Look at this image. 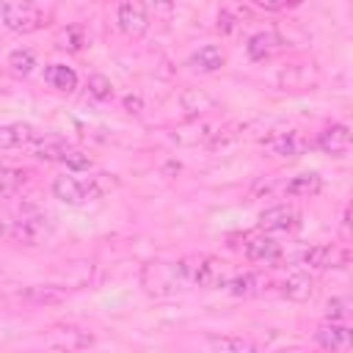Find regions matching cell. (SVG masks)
I'll list each match as a JSON object with an SVG mask.
<instances>
[{"instance_id": "cell-1", "label": "cell", "mask_w": 353, "mask_h": 353, "mask_svg": "<svg viewBox=\"0 0 353 353\" xmlns=\"http://www.w3.org/2000/svg\"><path fill=\"white\" fill-rule=\"evenodd\" d=\"M0 234L17 245L36 248L52 237V223L39 207L22 204L17 210H0Z\"/></svg>"}, {"instance_id": "cell-2", "label": "cell", "mask_w": 353, "mask_h": 353, "mask_svg": "<svg viewBox=\"0 0 353 353\" xmlns=\"http://www.w3.org/2000/svg\"><path fill=\"white\" fill-rule=\"evenodd\" d=\"M116 188H119V176L116 174H83V171H74V174L55 176L50 190L61 204L80 207V204H88V201H97V199L108 196Z\"/></svg>"}, {"instance_id": "cell-3", "label": "cell", "mask_w": 353, "mask_h": 353, "mask_svg": "<svg viewBox=\"0 0 353 353\" xmlns=\"http://www.w3.org/2000/svg\"><path fill=\"white\" fill-rule=\"evenodd\" d=\"M141 290L152 298H171L188 287V279L182 273L179 262H165V259H149L141 265Z\"/></svg>"}, {"instance_id": "cell-4", "label": "cell", "mask_w": 353, "mask_h": 353, "mask_svg": "<svg viewBox=\"0 0 353 353\" xmlns=\"http://www.w3.org/2000/svg\"><path fill=\"white\" fill-rule=\"evenodd\" d=\"M179 265H182V273H185L188 284H193V287H201V290L226 287L229 273H226L223 262L212 254H188V256L179 259Z\"/></svg>"}, {"instance_id": "cell-5", "label": "cell", "mask_w": 353, "mask_h": 353, "mask_svg": "<svg viewBox=\"0 0 353 353\" xmlns=\"http://www.w3.org/2000/svg\"><path fill=\"white\" fill-rule=\"evenodd\" d=\"M0 22L14 30V33H36L41 28L50 25V14H44L36 3H25V0H3L0 3Z\"/></svg>"}, {"instance_id": "cell-6", "label": "cell", "mask_w": 353, "mask_h": 353, "mask_svg": "<svg viewBox=\"0 0 353 353\" xmlns=\"http://www.w3.org/2000/svg\"><path fill=\"white\" fill-rule=\"evenodd\" d=\"M298 262L309 270H334V268H347L350 262V251L345 245L336 243H320V245H309L306 251L298 254Z\"/></svg>"}, {"instance_id": "cell-7", "label": "cell", "mask_w": 353, "mask_h": 353, "mask_svg": "<svg viewBox=\"0 0 353 353\" xmlns=\"http://www.w3.org/2000/svg\"><path fill=\"white\" fill-rule=\"evenodd\" d=\"M262 149L270 157H279V160H298L312 149V141L301 130H284V132L268 135L262 141Z\"/></svg>"}, {"instance_id": "cell-8", "label": "cell", "mask_w": 353, "mask_h": 353, "mask_svg": "<svg viewBox=\"0 0 353 353\" xmlns=\"http://www.w3.org/2000/svg\"><path fill=\"white\" fill-rule=\"evenodd\" d=\"M116 25L127 39H143L152 28L149 6L143 0H121L116 11Z\"/></svg>"}, {"instance_id": "cell-9", "label": "cell", "mask_w": 353, "mask_h": 353, "mask_svg": "<svg viewBox=\"0 0 353 353\" xmlns=\"http://www.w3.org/2000/svg\"><path fill=\"white\" fill-rule=\"evenodd\" d=\"M243 254L256 265H279L281 262V243L270 232H245L243 234Z\"/></svg>"}, {"instance_id": "cell-10", "label": "cell", "mask_w": 353, "mask_h": 353, "mask_svg": "<svg viewBox=\"0 0 353 353\" xmlns=\"http://www.w3.org/2000/svg\"><path fill=\"white\" fill-rule=\"evenodd\" d=\"M256 223H259L262 232H270V234H290V232L301 229V212H298V207H292V204H273V207H268V210L259 212Z\"/></svg>"}, {"instance_id": "cell-11", "label": "cell", "mask_w": 353, "mask_h": 353, "mask_svg": "<svg viewBox=\"0 0 353 353\" xmlns=\"http://www.w3.org/2000/svg\"><path fill=\"white\" fill-rule=\"evenodd\" d=\"M287 50V39L279 30H256L254 36H248L245 41V55L254 63H265L276 55H281Z\"/></svg>"}, {"instance_id": "cell-12", "label": "cell", "mask_w": 353, "mask_h": 353, "mask_svg": "<svg viewBox=\"0 0 353 353\" xmlns=\"http://www.w3.org/2000/svg\"><path fill=\"white\" fill-rule=\"evenodd\" d=\"M270 287H273V281L262 270H245V273L229 276L223 290L234 298H256V295H265Z\"/></svg>"}, {"instance_id": "cell-13", "label": "cell", "mask_w": 353, "mask_h": 353, "mask_svg": "<svg viewBox=\"0 0 353 353\" xmlns=\"http://www.w3.org/2000/svg\"><path fill=\"white\" fill-rule=\"evenodd\" d=\"M312 146L320 149L323 154L345 157L347 149H350V127H347V124H328V127H323V130L314 135Z\"/></svg>"}, {"instance_id": "cell-14", "label": "cell", "mask_w": 353, "mask_h": 353, "mask_svg": "<svg viewBox=\"0 0 353 353\" xmlns=\"http://www.w3.org/2000/svg\"><path fill=\"white\" fill-rule=\"evenodd\" d=\"M314 342L323 350H350L353 347V331H350L347 323L325 320L314 328Z\"/></svg>"}, {"instance_id": "cell-15", "label": "cell", "mask_w": 353, "mask_h": 353, "mask_svg": "<svg viewBox=\"0 0 353 353\" xmlns=\"http://www.w3.org/2000/svg\"><path fill=\"white\" fill-rule=\"evenodd\" d=\"M41 138H44V135H41L33 124L11 121V124H3V127H0V152L22 149V146H33V143H39Z\"/></svg>"}, {"instance_id": "cell-16", "label": "cell", "mask_w": 353, "mask_h": 353, "mask_svg": "<svg viewBox=\"0 0 353 353\" xmlns=\"http://www.w3.org/2000/svg\"><path fill=\"white\" fill-rule=\"evenodd\" d=\"M276 290H279L281 298H287V301H292V303H306V301H312L314 292H317L314 279H312L309 273H303V270L290 273L287 279H281V281L276 284Z\"/></svg>"}, {"instance_id": "cell-17", "label": "cell", "mask_w": 353, "mask_h": 353, "mask_svg": "<svg viewBox=\"0 0 353 353\" xmlns=\"http://www.w3.org/2000/svg\"><path fill=\"white\" fill-rule=\"evenodd\" d=\"M179 108L185 113V119H199V116H207L218 108V99L212 94H207L204 88H185L179 94Z\"/></svg>"}, {"instance_id": "cell-18", "label": "cell", "mask_w": 353, "mask_h": 353, "mask_svg": "<svg viewBox=\"0 0 353 353\" xmlns=\"http://www.w3.org/2000/svg\"><path fill=\"white\" fill-rule=\"evenodd\" d=\"M226 63V52L223 47L218 44H201L190 58H188V66L193 72H201V74H212V72H221Z\"/></svg>"}, {"instance_id": "cell-19", "label": "cell", "mask_w": 353, "mask_h": 353, "mask_svg": "<svg viewBox=\"0 0 353 353\" xmlns=\"http://www.w3.org/2000/svg\"><path fill=\"white\" fill-rule=\"evenodd\" d=\"M279 85L284 91H312L317 85V72L306 63H292L279 72Z\"/></svg>"}, {"instance_id": "cell-20", "label": "cell", "mask_w": 353, "mask_h": 353, "mask_svg": "<svg viewBox=\"0 0 353 353\" xmlns=\"http://www.w3.org/2000/svg\"><path fill=\"white\" fill-rule=\"evenodd\" d=\"M323 190V176L317 171H303V174H295L290 176L284 185H281V193L290 196V199H312Z\"/></svg>"}, {"instance_id": "cell-21", "label": "cell", "mask_w": 353, "mask_h": 353, "mask_svg": "<svg viewBox=\"0 0 353 353\" xmlns=\"http://www.w3.org/2000/svg\"><path fill=\"white\" fill-rule=\"evenodd\" d=\"M44 83L61 94H72L77 88V72L66 63H47L44 66Z\"/></svg>"}, {"instance_id": "cell-22", "label": "cell", "mask_w": 353, "mask_h": 353, "mask_svg": "<svg viewBox=\"0 0 353 353\" xmlns=\"http://www.w3.org/2000/svg\"><path fill=\"white\" fill-rule=\"evenodd\" d=\"M55 47L61 52H80L85 47V30L83 25H66L55 33Z\"/></svg>"}, {"instance_id": "cell-23", "label": "cell", "mask_w": 353, "mask_h": 353, "mask_svg": "<svg viewBox=\"0 0 353 353\" xmlns=\"http://www.w3.org/2000/svg\"><path fill=\"white\" fill-rule=\"evenodd\" d=\"M28 182V171L11 163H0V196H14Z\"/></svg>"}, {"instance_id": "cell-24", "label": "cell", "mask_w": 353, "mask_h": 353, "mask_svg": "<svg viewBox=\"0 0 353 353\" xmlns=\"http://www.w3.org/2000/svg\"><path fill=\"white\" fill-rule=\"evenodd\" d=\"M207 347L218 353H254L256 345L243 336H207Z\"/></svg>"}, {"instance_id": "cell-25", "label": "cell", "mask_w": 353, "mask_h": 353, "mask_svg": "<svg viewBox=\"0 0 353 353\" xmlns=\"http://www.w3.org/2000/svg\"><path fill=\"white\" fill-rule=\"evenodd\" d=\"M22 298L30 303H61L66 298V290H61L58 284H36V287L25 290Z\"/></svg>"}, {"instance_id": "cell-26", "label": "cell", "mask_w": 353, "mask_h": 353, "mask_svg": "<svg viewBox=\"0 0 353 353\" xmlns=\"http://www.w3.org/2000/svg\"><path fill=\"white\" fill-rule=\"evenodd\" d=\"M58 163H61V165H66L69 171H88V168L94 165V160H91L83 149L72 146L69 141L63 143V149H61V154H58Z\"/></svg>"}, {"instance_id": "cell-27", "label": "cell", "mask_w": 353, "mask_h": 353, "mask_svg": "<svg viewBox=\"0 0 353 353\" xmlns=\"http://www.w3.org/2000/svg\"><path fill=\"white\" fill-rule=\"evenodd\" d=\"M33 66H36L33 50H14V52L8 55V69H11L17 77H28V74L33 72Z\"/></svg>"}, {"instance_id": "cell-28", "label": "cell", "mask_w": 353, "mask_h": 353, "mask_svg": "<svg viewBox=\"0 0 353 353\" xmlns=\"http://www.w3.org/2000/svg\"><path fill=\"white\" fill-rule=\"evenodd\" d=\"M85 88H88V94H91L94 99H99V102H110V99L116 97L113 83H110V77H105V74H91L88 83H85Z\"/></svg>"}, {"instance_id": "cell-29", "label": "cell", "mask_w": 353, "mask_h": 353, "mask_svg": "<svg viewBox=\"0 0 353 353\" xmlns=\"http://www.w3.org/2000/svg\"><path fill=\"white\" fill-rule=\"evenodd\" d=\"M350 309H353V301L347 295H334L328 303H325V320H339L345 323L350 317Z\"/></svg>"}, {"instance_id": "cell-30", "label": "cell", "mask_w": 353, "mask_h": 353, "mask_svg": "<svg viewBox=\"0 0 353 353\" xmlns=\"http://www.w3.org/2000/svg\"><path fill=\"white\" fill-rule=\"evenodd\" d=\"M218 33H223V36H232V33H237V28H240V19L229 11V8H221L218 11Z\"/></svg>"}, {"instance_id": "cell-31", "label": "cell", "mask_w": 353, "mask_h": 353, "mask_svg": "<svg viewBox=\"0 0 353 353\" xmlns=\"http://www.w3.org/2000/svg\"><path fill=\"white\" fill-rule=\"evenodd\" d=\"M256 8H265V11H281V8H287L290 3H295V0H251Z\"/></svg>"}, {"instance_id": "cell-32", "label": "cell", "mask_w": 353, "mask_h": 353, "mask_svg": "<svg viewBox=\"0 0 353 353\" xmlns=\"http://www.w3.org/2000/svg\"><path fill=\"white\" fill-rule=\"evenodd\" d=\"M141 108H143L141 94H127V97H124V110H127V113L138 116V113H141Z\"/></svg>"}, {"instance_id": "cell-33", "label": "cell", "mask_w": 353, "mask_h": 353, "mask_svg": "<svg viewBox=\"0 0 353 353\" xmlns=\"http://www.w3.org/2000/svg\"><path fill=\"white\" fill-rule=\"evenodd\" d=\"M347 223H350V207H345V212H342V229L347 232Z\"/></svg>"}, {"instance_id": "cell-34", "label": "cell", "mask_w": 353, "mask_h": 353, "mask_svg": "<svg viewBox=\"0 0 353 353\" xmlns=\"http://www.w3.org/2000/svg\"><path fill=\"white\" fill-rule=\"evenodd\" d=\"M25 3H36V0H25Z\"/></svg>"}]
</instances>
